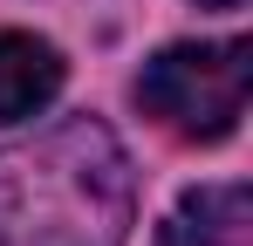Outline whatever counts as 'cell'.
Here are the masks:
<instances>
[{
  "mask_svg": "<svg viewBox=\"0 0 253 246\" xmlns=\"http://www.w3.org/2000/svg\"><path fill=\"white\" fill-rule=\"evenodd\" d=\"M130 212V164L103 123L69 117L0 151V246H124Z\"/></svg>",
  "mask_w": 253,
  "mask_h": 246,
  "instance_id": "6da1fadb",
  "label": "cell"
},
{
  "mask_svg": "<svg viewBox=\"0 0 253 246\" xmlns=\"http://www.w3.org/2000/svg\"><path fill=\"white\" fill-rule=\"evenodd\" d=\"M247 82H253V48L247 41H178V48L144 62L137 103L171 137L219 144L247 117Z\"/></svg>",
  "mask_w": 253,
  "mask_h": 246,
  "instance_id": "7a4b0ae2",
  "label": "cell"
},
{
  "mask_svg": "<svg viewBox=\"0 0 253 246\" xmlns=\"http://www.w3.org/2000/svg\"><path fill=\"white\" fill-rule=\"evenodd\" d=\"M253 240V199L247 185H199L178 212L158 226V246H247Z\"/></svg>",
  "mask_w": 253,
  "mask_h": 246,
  "instance_id": "3957f363",
  "label": "cell"
},
{
  "mask_svg": "<svg viewBox=\"0 0 253 246\" xmlns=\"http://www.w3.org/2000/svg\"><path fill=\"white\" fill-rule=\"evenodd\" d=\"M62 55L55 41L42 35H0V123H21V117H42L62 89Z\"/></svg>",
  "mask_w": 253,
  "mask_h": 246,
  "instance_id": "277c9868",
  "label": "cell"
},
{
  "mask_svg": "<svg viewBox=\"0 0 253 246\" xmlns=\"http://www.w3.org/2000/svg\"><path fill=\"white\" fill-rule=\"evenodd\" d=\"M199 7H247V0H199Z\"/></svg>",
  "mask_w": 253,
  "mask_h": 246,
  "instance_id": "5b68a950",
  "label": "cell"
}]
</instances>
